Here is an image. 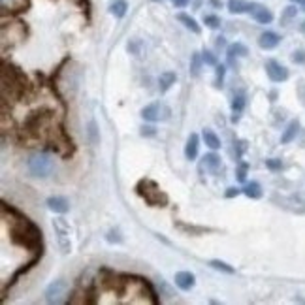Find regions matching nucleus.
<instances>
[{
  "label": "nucleus",
  "mask_w": 305,
  "mask_h": 305,
  "mask_svg": "<svg viewBox=\"0 0 305 305\" xmlns=\"http://www.w3.org/2000/svg\"><path fill=\"white\" fill-rule=\"evenodd\" d=\"M2 211L9 213L13 217L11 219V241L32 253H42V230L6 202H2Z\"/></svg>",
  "instance_id": "1"
},
{
  "label": "nucleus",
  "mask_w": 305,
  "mask_h": 305,
  "mask_svg": "<svg viewBox=\"0 0 305 305\" xmlns=\"http://www.w3.org/2000/svg\"><path fill=\"white\" fill-rule=\"evenodd\" d=\"M136 192L142 196L151 207H166L168 205V194L151 179H142L136 185Z\"/></svg>",
  "instance_id": "2"
},
{
  "label": "nucleus",
  "mask_w": 305,
  "mask_h": 305,
  "mask_svg": "<svg viewBox=\"0 0 305 305\" xmlns=\"http://www.w3.org/2000/svg\"><path fill=\"white\" fill-rule=\"evenodd\" d=\"M51 168H53V162L43 152L34 154V156H30V160H28V169H30V173H32L34 177H45L51 171Z\"/></svg>",
  "instance_id": "3"
},
{
  "label": "nucleus",
  "mask_w": 305,
  "mask_h": 305,
  "mask_svg": "<svg viewBox=\"0 0 305 305\" xmlns=\"http://www.w3.org/2000/svg\"><path fill=\"white\" fill-rule=\"evenodd\" d=\"M53 230L57 234V241H59L60 251L64 254H68L70 249H72V243H70V226H68L66 219L59 217V219L53 220Z\"/></svg>",
  "instance_id": "4"
},
{
  "label": "nucleus",
  "mask_w": 305,
  "mask_h": 305,
  "mask_svg": "<svg viewBox=\"0 0 305 305\" xmlns=\"http://www.w3.org/2000/svg\"><path fill=\"white\" fill-rule=\"evenodd\" d=\"M266 74L270 77L273 83H283V81H287L288 79V70L281 62L277 60L270 59L266 62Z\"/></svg>",
  "instance_id": "5"
},
{
  "label": "nucleus",
  "mask_w": 305,
  "mask_h": 305,
  "mask_svg": "<svg viewBox=\"0 0 305 305\" xmlns=\"http://www.w3.org/2000/svg\"><path fill=\"white\" fill-rule=\"evenodd\" d=\"M169 110L166 106H160V104H149L142 110V117L145 121H160V119H168Z\"/></svg>",
  "instance_id": "6"
},
{
  "label": "nucleus",
  "mask_w": 305,
  "mask_h": 305,
  "mask_svg": "<svg viewBox=\"0 0 305 305\" xmlns=\"http://www.w3.org/2000/svg\"><path fill=\"white\" fill-rule=\"evenodd\" d=\"M281 43V36L277 32H271V30H266V32L260 34V38H258V45L262 47V49H273V47H277Z\"/></svg>",
  "instance_id": "7"
},
{
  "label": "nucleus",
  "mask_w": 305,
  "mask_h": 305,
  "mask_svg": "<svg viewBox=\"0 0 305 305\" xmlns=\"http://www.w3.org/2000/svg\"><path fill=\"white\" fill-rule=\"evenodd\" d=\"M251 15L254 17V21H258V23H262V25H268L273 21V13H271L268 8H264L260 4H253V9H251Z\"/></svg>",
  "instance_id": "8"
},
{
  "label": "nucleus",
  "mask_w": 305,
  "mask_h": 305,
  "mask_svg": "<svg viewBox=\"0 0 305 305\" xmlns=\"http://www.w3.org/2000/svg\"><path fill=\"white\" fill-rule=\"evenodd\" d=\"M47 207L55 213H66L70 209V202L64 196H51L47 198Z\"/></svg>",
  "instance_id": "9"
},
{
  "label": "nucleus",
  "mask_w": 305,
  "mask_h": 305,
  "mask_svg": "<svg viewBox=\"0 0 305 305\" xmlns=\"http://www.w3.org/2000/svg\"><path fill=\"white\" fill-rule=\"evenodd\" d=\"M175 285H177L181 290H190V288L196 285L194 275L190 271H177L175 273Z\"/></svg>",
  "instance_id": "10"
},
{
  "label": "nucleus",
  "mask_w": 305,
  "mask_h": 305,
  "mask_svg": "<svg viewBox=\"0 0 305 305\" xmlns=\"http://www.w3.org/2000/svg\"><path fill=\"white\" fill-rule=\"evenodd\" d=\"M198 147H200V138H198V134H190L185 145V156L188 160H194L196 156H198Z\"/></svg>",
  "instance_id": "11"
},
{
  "label": "nucleus",
  "mask_w": 305,
  "mask_h": 305,
  "mask_svg": "<svg viewBox=\"0 0 305 305\" xmlns=\"http://www.w3.org/2000/svg\"><path fill=\"white\" fill-rule=\"evenodd\" d=\"M254 2L247 0H228V11L230 13H251Z\"/></svg>",
  "instance_id": "12"
},
{
  "label": "nucleus",
  "mask_w": 305,
  "mask_h": 305,
  "mask_svg": "<svg viewBox=\"0 0 305 305\" xmlns=\"http://www.w3.org/2000/svg\"><path fill=\"white\" fill-rule=\"evenodd\" d=\"M62 290H64V283L62 281H55L53 285H49V288L45 290V298H47V302H59V296L62 294Z\"/></svg>",
  "instance_id": "13"
},
{
  "label": "nucleus",
  "mask_w": 305,
  "mask_h": 305,
  "mask_svg": "<svg viewBox=\"0 0 305 305\" xmlns=\"http://www.w3.org/2000/svg\"><path fill=\"white\" fill-rule=\"evenodd\" d=\"M298 130H300V121H290V125L287 127V130L283 132V136H281V144H290L294 138H296Z\"/></svg>",
  "instance_id": "14"
},
{
  "label": "nucleus",
  "mask_w": 305,
  "mask_h": 305,
  "mask_svg": "<svg viewBox=\"0 0 305 305\" xmlns=\"http://www.w3.org/2000/svg\"><path fill=\"white\" fill-rule=\"evenodd\" d=\"M175 79H177V76L173 72H162L160 76H158V89H160V93H166L169 87L175 83Z\"/></svg>",
  "instance_id": "15"
},
{
  "label": "nucleus",
  "mask_w": 305,
  "mask_h": 305,
  "mask_svg": "<svg viewBox=\"0 0 305 305\" xmlns=\"http://www.w3.org/2000/svg\"><path fill=\"white\" fill-rule=\"evenodd\" d=\"M249 55V49H247L243 43H232V45H228V60L234 64V57H247Z\"/></svg>",
  "instance_id": "16"
},
{
  "label": "nucleus",
  "mask_w": 305,
  "mask_h": 305,
  "mask_svg": "<svg viewBox=\"0 0 305 305\" xmlns=\"http://www.w3.org/2000/svg\"><path fill=\"white\" fill-rule=\"evenodd\" d=\"M243 194L247 198H253V200H258V198H262V186L258 185L256 181H251V183H247L243 186Z\"/></svg>",
  "instance_id": "17"
},
{
  "label": "nucleus",
  "mask_w": 305,
  "mask_h": 305,
  "mask_svg": "<svg viewBox=\"0 0 305 305\" xmlns=\"http://www.w3.org/2000/svg\"><path fill=\"white\" fill-rule=\"evenodd\" d=\"M127 9H128V4H127V0H113L110 4V13L111 15H115V17H125V13H127Z\"/></svg>",
  "instance_id": "18"
},
{
  "label": "nucleus",
  "mask_w": 305,
  "mask_h": 305,
  "mask_svg": "<svg viewBox=\"0 0 305 305\" xmlns=\"http://www.w3.org/2000/svg\"><path fill=\"white\" fill-rule=\"evenodd\" d=\"M203 142H205V145L209 147V149H213V151H217V149H220V140L219 136L215 134L213 130H203Z\"/></svg>",
  "instance_id": "19"
},
{
  "label": "nucleus",
  "mask_w": 305,
  "mask_h": 305,
  "mask_svg": "<svg viewBox=\"0 0 305 305\" xmlns=\"http://www.w3.org/2000/svg\"><path fill=\"white\" fill-rule=\"evenodd\" d=\"M175 226H177L181 232H185V234H190V236H202L205 232H211V228H202V226H188V224H183V222H175Z\"/></svg>",
  "instance_id": "20"
},
{
  "label": "nucleus",
  "mask_w": 305,
  "mask_h": 305,
  "mask_svg": "<svg viewBox=\"0 0 305 305\" xmlns=\"http://www.w3.org/2000/svg\"><path fill=\"white\" fill-rule=\"evenodd\" d=\"M177 19L181 21V23H183V25L186 26V28H188V30H192L194 34H200V32H202V28H200V25L196 23V19H192L190 15H186V13H179Z\"/></svg>",
  "instance_id": "21"
},
{
  "label": "nucleus",
  "mask_w": 305,
  "mask_h": 305,
  "mask_svg": "<svg viewBox=\"0 0 305 305\" xmlns=\"http://www.w3.org/2000/svg\"><path fill=\"white\" fill-rule=\"evenodd\" d=\"M202 62H203V59H202V55H200V53H194V55L190 57V74H192L194 77L200 74Z\"/></svg>",
  "instance_id": "22"
},
{
  "label": "nucleus",
  "mask_w": 305,
  "mask_h": 305,
  "mask_svg": "<svg viewBox=\"0 0 305 305\" xmlns=\"http://www.w3.org/2000/svg\"><path fill=\"white\" fill-rule=\"evenodd\" d=\"M219 164H220V156H217L215 152H209V154H205V156H203V166H205V168L215 169Z\"/></svg>",
  "instance_id": "23"
},
{
  "label": "nucleus",
  "mask_w": 305,
  "mask_h": 305,
  "mask_svg": "<svg viewBox=\"0 0 305 305\" xmlns=\"http://www.w3.org/2000/svg\"><path fill=\"white\" fill-rule=\"evenodd\" d=\"M209 266H211L213 270H219V271H224V273H234V268L230 266V264H226V262H222V260H211L209 262Z\"/></svg>",
  "instance_id": "24"
},
{
  "label": "nucleus",
  "mask_w": 305,
  "mask_h": 305,
  "mask_svg": "<svg viewBox=\"0 0 305 305\" xmlns=\"http://www.w3.org/2000/svg\"><path fill=\"white\" fill-rule=\"evenodd\" d=\"M243 108H245V96H243V94L234 96V100H232V111H234V113H241Z\"/></svg>",
  "instance_id": "25"
},
{
  "label": "nucleus",
  "mask_w": 305,
  "mask_h": 305,
  "mask_svg": "<svg viewBox=\"0 0 305 305\" xmlns=\"http://www.w3.org/2000/svg\"><path fill=\"white\" fill-rule=\"evenodd\" d=\"M203 23L209 28H219L220 26V17L217 15H203Z\"/></svg>",
  "instance_id": "26"
},
{
  "label": "nucleus",
  "mask_w": 305,
  "mask_h": 305,
  "mask_svg": "<svg viewBox=\"0 0 305 305\" xmlns=\"http://www.w3.org/2000/svg\"><path fill=\"white\" fill-rule=\"evenodd\" d=\"M202 59H203V62H205V64H209V66H217V64H219V62H217V57L213 55L211 51H203Z\"/></svg>",
  "instance_id": "27"
},
{
  "label": "nucleus",
  "mask_w": 305,
  "mask_h": 305,
  "mask_svg": "<svg viewBox=\"0 0 305 305\" xmlns=\"http://www.w3.org/2000/svg\"><path fill=\"white\" fill-rule=\"evenodd\" d=\"M217 81H215V87H222V79H224V74H226V66L222 64H217Z\"/></svg>",
  "instance_id": "28"
},
{
  "label": "nucleus",
  "mask_w": 305,
  "mask_h": 305,
  "mask_svg": "<svg viewBox=\"0 0 305 305\" xmlns=\"http://www.w3.org/2000/svg\"><path fill=\"white\" fill-rule=\"evenodd\" d=\"M106 239H108L110 243H121V241H123V237H121V232H119V230H110L108 236H106Z\"/></svg>",
  "instance_id": "29"
},
{
  "label": "nucleus",
  "mask_w": 305,
  "mask_h": 305,
  "mask_svg": "<svg viewBox=\"0 0 305 305\" xmlns=\"http://www.w3.org/2000/svg\"><path fill=\"white\" fill-rule=\"evenodd\" d=\"M266 166H268L271 171H279V169L283 168V162H281L279 158H268V160H266Z\"/></svg>",
  "instance_id": "30"
},
{
  "label": "nucleus",
  "mask_w": 305,
  "mask_h": 305,
  "mask_svg": "<svg viewBox=\"0 0 305 305\" xmlns=\"http://www.w3.org/2000/svg\"><path fill=\"white\" fill-rule=\"evenodd\" d=\"M292 60L296 62V64H305V51L304 49H298L292 53Z\"/></svg>",
  "instance_id": "31"
},
{
  "label": "nucleus",
  "mask_w": 305,
  "mask_h": 305,
  "mask_svg": "<svg viewBox=\"0 0 305 305\" xmlns=\"http://www.w3.org/2000/svg\"><path fill=\"white\" fill-rule=\"evenodd\" d=\"M296 13H298L296 6H288V8H285V11H283V21H288V19L296 17Z\"/></svg>",
  "instance_id": "32"
},
{
  "label": "nucleus",
  "mask_w": 305,
  "mask_h": 305,
  "mask_svg": "<svg viewBox=\"0 0 305 305\" xmlns=\"http://www.w3.org/2000/svg\"><path fill=\"white\" fill-rule=\"evenodd\" d=\"M241 192H243V188H236V186H230L224 196H226V198H234V196L241 194Z\"/></svg>",
  "instance_id": "33"
},
{
  "label": "nucleus",
  "mask_w": 305,
  "mask_h": 305,
  "mask_svg": "<svg viewBox=\"0 0 305 305\" xmlns=\"http://www.w3.org/2000/svg\"><path fill=\"white\" fill-rule=\"evenodd\" d=\"M245 175H247V164H241L239 169H237V179L239 181H245Z\"/></svg>",
  "instance_id": "34"
},
{
  "label": "nucleus",
  "mask_w": 305,
  "mask_h": 305,
  "mask_svg": "<svg viewBox=\"0 0 305 305\" xmlns=\"http://www.w3.org/2000/svg\"><path fill=\"white\" fill-rule=\"evenodd\" d=\"M156 128L154 127H142V136H154Z\"/></svg>",
  "instance_id": "35"
},
{
  "label": "nucleus",
  "mask_w": 305,
  "mask_h": 305,
  "mask_svg": "<svg viewBox=\"0 0 305 305\" xmlns=\"http://www.w3.org/2000/svg\"><path fill=\"white\" fill-rule=\"evenodd\" d=\"M171 2H173L175 8H185L186 4H188V0H171Z\"/></svg>",
  "instance_id": "36"
},
{
  "label": "nucleus",
  "mask_w": 305,
  "mask_h": 305,
  "mask_svg": "<svg viewBox=\"0 0 305 305\" xmlns=\"http://www.w3.org/2000/svg\"><path fill=\"white\" fill-rule=\"evenodd\" d=\"M77 4H79L83 9H87V11H89V0H77Z\"/></svg>",
  "instance_id": "37"
},
{
  "label": "nucleus",
  "mask_w": 305,
  "mask_h": 305,
  "mask_svg": "<svg viewBox=\"0 0 305 305\" xmlns=\"http://www.w3.org/2000/svg\"><path fill=\"white\" fill-rule=\"evenodd\" d=\"M215 43H217V47H222V45H224L226 42H224V38L220 36V38H217V42H215Z\"/></svg>",
  "instance_id": "38"
},
{
  "label": "nucleus",
  "mask_w": 305,
  "mask_h": 305,
  "mask_svg": "<svg viewBox=\"0 0 305 305\" xmlns=\"http://www.w3.org/2000/svg\"><path fill=\"white\" fill-rule=\"evenodd\" d=\"M209 2H211V6H215V8H220V6H222L220 0H209Z\"/></svg>",
  "instance_id": "39"
},
{
  "label": "nucleus",
  "mask_w": 305,
  "mask_h": 305,
  "mask_svg": "<svg viewBox=\"0 0 305 305\" xmlns=\"http://www.w3.org/2000/svg\"><path fill=\"white\" fill-rule=\"evenodd\" d=\"M294 4H304V0H292Z\"/></svg>",
  "instance_id": "40"
},
{
  "label": "nucleus",
  "mask_w": 305,
  "mask_h": 305,
  "mask_svg": "<svg viewBox=\"0 0 305 305\" xmlns=\"http://www.w3.org/2000/svg\"><path fill=\"white\" fill-rule=\"evenodd\" d=\"M302 32L305 34V21H304V23H302Z\"/></svg>",
  "instance_id": "41"
},
{
  "label": "nucleus",
  "mask_w": 305,
  "mask_h": 305,
  "mask_svg": "<svg viewBox=\"0 0 305 305\" xmlns=\"http://www.w3.org/2000/svg\"><path fill=\"white\" fill-rule=\"evenodd\" d=\"M304 9H305V0H304Z\"/></svg>",
  "instance_id": "42"
},
{
  "label": "nucleus",
  "mask_w": 305,
  "mask_h": 305,
  "mask_svg": "<svg viewBox=\"0 0 305 305\" xmlns=\"http://www.w3.org/2000/svg\"><path fill=\"white\" fill-rule=\"evenodd\" d=\"M154 2H158V0H154Z\"/></svg>",
  "instance_id": "43"
}]
</instances>
